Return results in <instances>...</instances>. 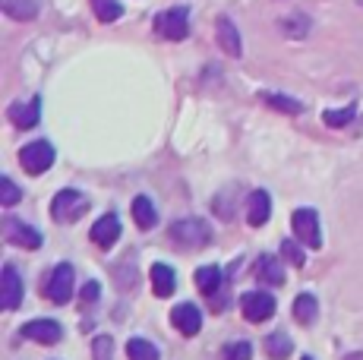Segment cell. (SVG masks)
<instances>
[{"label": "cell", "instance_id": "cell-1", "mask_svg": "<svg viewBox=\"0 0 363 360\" xmlns=\"http://www.w3.org/2000/svg\"><path fill=\"white\" fill-rule=\"evenodd\" d=\"M167 237H171L174 247L199 250V247L212 244V227H208V221H202V218H180V221H174L171 225Z\"/></svg>", "mask_w": 363, "mask_h": 360}, {"label": "cell", "instance_id": "cell-2", "mask_svg": "<svg viewBox=\"0 0 363 360\" xmlns=\"http://www.w3.org/2000/svg\"><path fill=\"white\" fill-rule=\"evenodd\" d=\"M86 209H89V199L82 196L79 190H60L57 196L51 199V215L57 225H73V221L82 218Z\"/></svg>", "mask_w": 363, "mask_h": 360}, {"label": "cell", "instance_id": "cell-3", "mask_svg": "<svg viewBox=\"0 0 363 360\" xmlns=\"http://www.w3.org/2000/svg\"><path fill=\"white\" fill-rule=\"evenodd\" d=\"M155 32L164 41H184L186 35H190V13H186V6H171V10L158 13Z\"/></svg>", "mask_w": 363, "mask_h": 360}, {"label": "cell", "instance_id": "cell-4", "mask_svg": "<svg viewBox=\"0 0 363 360\" xmlns=\"http://www.w3.org/2000/svg\"><path fill=\"white\" fill-rule=\"evenodd\" d=\"M54 158H57V152H54V145L48 140H35L29 145H23V152H19V164L29 174H45L54 164Z\"/></svg>", "mask_w": 363, "mask_h": 360}, {"label": "cell", "instance_id": "cell-5", "mask_svg": "<svg viewBox=\"0 0 363 360\" xmlns=\"http://www.w3.org/2000/svg\"><path fill=\"white\" fill-rule=\"evenodd\" d=\"M291 227H294L297 240L303 247H310V250H319V247H323V231H319L316 209H297L294 215H291Z\"/></svg>", "mask_w": 363, "mask_h": 360}, {"label": "cell", "instance_id": "cell-6", "mask_svg": "<svg viewBox=\"0 0 363 360\" xmlns=\"http://www.w3.org/2000/svg\"><path fill=\"white\" fill-rule=\"evenodd\" d=\"M240 310L247 322H265L269 316H275V297L269 291H250V294H243Z\"/></svg>", "mask_w": 363, "mask_h": 360}, {"label": "cell", "instance_id": "cell-7", "mask_svg": "<svg viewBox=\"0 0 363 360\" xmlns=\"http://www.w3.org/2000/svg\"><path fill=\"white\" fill-rule=\"evenodd\" d=\"M45 297L60 303V307L69 303V297H73V266H69V262H60L51 272V279H48V285H45Z\"/></svg>", "mask_w": 363, "mask_h": 360}, {"label": "cell", "instance_id": "cell-8", "mask_svg": "<svg viewBox=\"0 0 363 360\" xmlns=\"http://www.w3.org/2000/svg\"><path fill=\"white\" fill-rule=\"evenodd\" d=\"M4 237H6V244L23 247V250H38L41 247V234L13 215H6V221H4Z\"/></svg>", "mask_w": 363, "mask_h": 360}, {"label": "cell", "instance_id": "cell-9", "mask_svg": "<svg viewBox=\"0 0 363 360\" xmlns=\"http://www.w3.org/2000/svg\"><path fill=\"white\" fill-rule=\"evenodd\" d=\"M19 300H23V279H19L16 266L6 262L4 275H0V307L4 310H16Z\"/></svg>", "mask_w": 363, "mask_h": 360}, {"label": "cell", "instance_id": "cell-10", "mask_svg": "<svg viewBox=\"0 0 363 360\" xmlns=\"http://www.w3.org/2000/svg\"><path fill=\"white\" fill-rule=\"evenodd\" d=\"M89 237H92V244H95V247H101V250H111V247H114L117 240H121V218H117L114 212L101 215V218L92 225Z\"/></svg>", "mask_w": 363, "mask_h": 360}, {"label": "cell", "instance_id": "cell-11", "mask_svg": "<svg viewBox=\"0 0 363 360\" xmlns=\"http://www.w3.org/2000/svg\"><path fill=\"white\" fill-rule=\"evenodd\" d=\"M6 117H10V123L16 130H32L35 123L41 120V99L35 95V99H29V101H16V105H10Z\"/></svg>", "mask_w": 363, "mask_h": 360}, {"label": "cell", "instance_id": "cell-12", "mask_svg": "<svg viewBox=\"0 0 363 360\" xmlns=\"http://www.w3.org/2000/svg\"><path fill=\"white\" fill-rule=\"evenodd\" d=\"M23 335L29 338V342H38V344H57L60 338H64V329H60V322L54 320H32L23 325Z\"/></svg>", "mask_w": 363, "mask_h": 360}, {"label": "cell", "instance_id": "cell-13", "mask_svg": "<svg viewBox=\"0 0 363 360\" xmlns=\"http://www.w3.org/2000/svg\"><path fill=\"white\" fill-rule=\"evenodd\" d=\"M171 322H174V329L184 332V335L190 338L202 329V313H199V307H193V303H180V307L171 310Z\"/></svg>", "mask_w": 363, "mask_h": 360}, {"label": "cell", "instance_id": "cell-14", "mask_svg": "<svg viewBox=\"0 0 363 360\" xmlns=\"http://www.w3.org/2000/svg\"><path fill=\"white\" fill-rule=\"evenodd\" d=\"M272 215V199L265 190H253L250 193V203H247V225L250 227H262Z\"/></svg>", "mask_w": 363, "mask_h": 360}, {"label": "cell", "instance_id": "cell-15", "mask_svg": "<svg viewBox=\"0 0 363 360\" xmlns=\"http://www.w3.org/2000/svg\"><path fill=\"white\" fill-rule=\"evenodd\" d=\"M215 35H218V47L228 54V57H240V35H237L234 23L228 16H221L218 23H215Z\"/></svg>", "mask_w": 363, "mask_h": 360}, {"label": "cell", "instance_id": "cell-16", "mask_svg": "<svg viewBox=\"0 0 363 360\" xmlns=\"http://www.w3.org/2000/svg\"><path fill=\"white\" fill-rule=\"evenodd\" d=\"M256 275H259V281H265V285H284V266L278 256L272 253H262L259 259H256Z\"/></svg>", "mask_w": 363, "mask_h": 360}, {"label": "cell", "instance_id": "cell-17", "mask_svg": "<svg viewBox=\"0 0 363 360\" xmlns=\"http://www.w3.org/2000/svg\"><path fill=\"white\" fill-rule=\"evenodd\" d=\"M174 285H177V275H174V269L167 266V262H155V266H152V291H155L158 297H171L174 294Z\"/></svg>", "mask_w": 363, "mask_h": 360}, {"label": "cell", "instance_id": "cell-18", "mask_svg": "<svg viewBox=\"0 0 363 360\" xmlns=\"http://www.w3.org/2000/svg\"><path fill=\"white\" fill-rule=\"evenodd\" d=\"M133 221H136V227H143V231H149V227L158 225V212H155V206H152L149 196L133 199Z\"/></svg>", "mask_w": 363, "mask_h": 360}, {"label": "cell", "instance_id": "cell-19", "mask_svg": "<svg viewBox=\"0 0 363 360\" xmlns=\"http://www.w3.org/2000/svg\"><path fill=\"white\" fill-rule=\"evenodd\" d=\"M0 6L10 19H23V23L38 16V0H0Z\"/></svg>", "mask_w": 363, "mask_h": 360}, {"label": "cell", "instance_id": "cell-20", "mask_svg": "<svg viewBox=\"0 0 363 360\" xmlns=\"http://www.w3.org/2000/svg\"><path fill=\"white\" fill-rule=\"evenodd\" d=\"M316 316H319L316 297H313V294H300L294 300V320L300 325H313V322H316Z\"/></svg>", "mask_w": 363, "mask_h": 360}, {"label": "cell", "instance_id": "cell-21", "mask_svg": "<svg viewBox=\"0 0 363 360\" xmlns=\"http://www.w3.org/2000/svg\"><path fill=\"white\" fill-rule=\"evenodd\" d=\"M291 351H294V344H291V338L284 335V332H272V335L265 338V354H269L272 360L291 357Z\"/></svg>", "mask_w": 363, "mask_h": 360}, {"label": "cell", "instance_id": "cell-22", "mask_svg": "<svg viewBox=\"0 0 363 360\" xmlns=\"http://www.w3.org/2000/svg\"><path fill=\"white\" fill-rule=\"evenodd\" d=\"M127 357L130 360H162L158 348L152 342H145V338H130L127 342Z\"/></svg>", "mask_w": 363, "mask_h": 360}, {"label": "cell", "instance_id": "cell-23", "mask_svg": "<svg viewBox=\"0 0 363 360\" xmlns=\"http://www.w3.org/2000/svg\"><path fill=\"white\" fill-rule=\"evenodd\" d=\"M221 285V269L218 266H202L196 269V288L202 294H215Z\"/></svg>", "mask_w": 363, "mask_h": 360}, {"label": "cell", "instance_id": "cell-24", "mask_svg": "<svg viewBox=\"0 0 363 360\" xmlns=\"http://www.w3.org/2000/svg\"><path fill=\"white\" fill-rule=\"evenodd\" d=\"M92 10L101 23H114V19L123 16V6L117 0H92Z\"/></svg>", "mask_w": 363, "mask_h": 360}, {"label": "cell", "instance_id": "cell-25", "mask_svg": "<svg viewBox=\"0 0 363 360\" xmlns=\"http://www.w3.org/2000/svg\"><path fill=\"white\" fill-rule=\"evenodd\" d=\"M262 101L269 108H275V111H284V114H300V111H303V105H300V101H294V99H288V95H272V92H265L262 95Z\"/></svg>", "mask_w": 363, "mask_h": 360}, {"label": "cell", "instance_id": "cell-26", "mask_svg": "<svg viewBox=\"0 0 363 360\" xmlns=\"http://www.w3.org/2000/svg\"><path fill=\"white\" fill-rule=\"evenodd\" d=\"M281 256L288 259V266H306V253H303V244L300 240H281Z\"/></svg>", "mask_w": 363, "mask_h": 360}, {"label": "cell", "instance_id": "cell-27", "mask_svg": "<svg viewBox=\"0 0 363 360\" xmlns=\"http://www.w3.org/2000/svg\"><path fill=\"white\" fill-rule=\"evenodd\" d=\"M354 114H357V111H354V105H347V108H338V111H325L323 120H325V127L338 130V127H345V123H351Z\"/></svg>", "mask_w": 363, "mask_h": 360}, {"label": "cell", "instance_id": "cell-28", "mask_svg": "<svg viewBox=\"0 0 363 360\" xmlns=\"http://www.w3.org/2000/svg\"><path fill=\"white\" fill-rule=\"evenodd\" d=\"M19 199H23V193H19V186L13 184L10 177H4V180H0V203H4L6 209H10V206H16Z\"/></svg>", "mask_w": 363, "mask_h": 360}, {"label": "cell", "instance_id": "cell-29", "mask_svg": "<svg viewBox=\"0 0 363 360\" xmlns=\"http://www.w3.org/2000/svg\"><path fill=\"white\" fill-rule=\"evenodd\" d=\"M250 357H253V344L250 342H234L225 354V360H250Z\"/></svg>", "mask_w": 363, "mask_h": 360}, {"label": "cell", "instance_id": "cell-30", "mask_svg": "<svg viewBox=\"0 0 363 360\" xmlns=\"http://www.w3.org/2000/svg\"><path fill=\"white\" fill-rule=\"evenodd\" d=\"M111 351H114V344H111V338L108 335H99L92 342V354L95 360H111Z\"/></svg>", "mask_w": 363, "mask_h": 360}, {"label": "cell", "instance_id": "cell-31", "mask_svg": "<svg viewBox=\"0 0 363 360\" xmlns=\"http://www.w3.org/2000/svg\"><path fill=\"white\" fill-rule=\"evenodd\" d=\"M95 297H99V281H89L86 288H82V300H95Z\"/></svg>", "mask_w": 363, "mask_h": 360}, {"label": "cell", "instance_id": "cell-32", "mask_svg": "<svg viewBox=\"0 0 363 360\" xmlns=\"http://www.w3.org/2000/svg\"><path fill=\"white\" fill-rule=\"evenodd\" d=\"M345 360H363V351H357V354H347Z\"/></svg>", "mask_w": 363, "mask_h": 360}, {"label": "cell", "instance_id": "cell-33", "mask_svg": "<svg viewBox=\"0 0 363 360\" xmlns=\"http://www.w3.org/2000/svg\"><path fill=\"white\" fill-rule=\"evenodd\" d=\"M303 360H313V357H303Z\"/></svg>", "mask_w": 363, "mask_h": 360}]
</instances>
